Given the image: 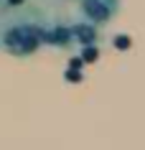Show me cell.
I'll return each mask as SVG.
<instances>
[{
	"mask_svg": "<svg viewBox=\"0 0 145 150\" xmlns=\"http://www.w3.org/2000/svg\"><path fill=\"white\" fill-rule=\"evenodd\" d=\"M28 0H0V8H5V10H18V8H23Z\"/></svg>",
	"mask_w": 145,
	"mask_h": 150,
	"instance_id": "cell-5",
	"label": "cell"
},
{
	"mask_svg": "<svg viewBox=\"0 0 145 150\" xmlns=\"http://www.w3.org/2000/svg\"><path fill=\"white\" fill-rule=\"evenodd\" d=\"M122 8V0H79V13L94 25L112 23Z\"/></svg>",
	"mask_w": 145,
	"mask_h": 150,
	"instance_id": "cell-2",
	"label": "cell"
},
{
	"mask_svg": "<svg viewBox=\"0 0 145 150\" xmlns=\"http://www.w3.org/2000/svg\"><path fill=\"white\" fill-rule=\"evenodd\" d=\"M71 36H74V43H79V46L84 48H92L99 41V25L89 23V21H76V23H71Z\"/></svg>",
	"mask_w": 145,
	"mask_h": 150,
	"instance_id": "cell-4",
	"label": "cell"
},
{
	"mask_svg": "<svg viewBox=\"0 0 145 150\" xmlns=\"http://www.w3.org/2000/svg\"><path fill=\"white\" fill-rule=\"evenodd\" d=\"M43 25L36 18L23 16H3L0 23V48L13 56H31L36 48L43 43Z\"/></svg>",
	"mask_w": 145,
	"mask_h": 150,
	"instance_id": "cell-1",
	"label": "cell"
},
{
	"mask_svg": "<svg viewBox=\"0 0 145 150\" xmlns=\"http://www.w3.org/2000/svg\"><path fill=\"white\" fill-rule=\"evenodd\" d=\"M43 43H51V46H56V48H71L74 46L71 25L69 23L43 25Z\"/></svg>",
	"mask_w": 145,
	"mask_h": 150,
	"instance_id": "cell-3",
	"label": "cell"
}]
</instances>
